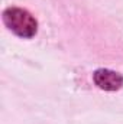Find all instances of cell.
I'll use <instances>...</instances> for the list:
<instances>
[{"mask_svg":"<svg viewBox=\"0 0 123 124\" xmlns=\"http://www.w3.org/2000/svg\"><path fill=\"white\" fill-rule=\"evenodd\" d=\"M3 20L10 31L20 38H32L38 29V23L35 17L29 12L19 7L6 9L3 13Z\"/></svg>","mask_w":123,"mask_h":124,"instance_id":"obj_1","label":"cell"},{"mask_svg":"<svg viewBox=\"0 0 123 124\" xmlns=\"http://www.w3.org/2000/svg\"><path fill=\"white\" fill-rule=\"evenodd\" d=\"M94 82L104 91H117L123 85V77L110 69H97L94 72Z\"/></svg>","mask_w":123,"mask_h":124,"instance_id":"obj_2","label":"cell"}]
</instances>
